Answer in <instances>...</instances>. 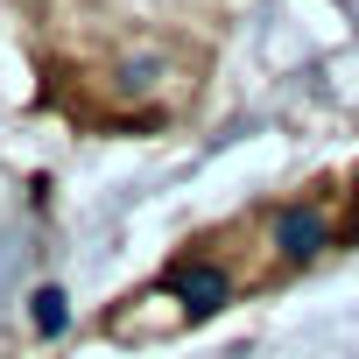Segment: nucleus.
Here are the masks:
<instances>
[{
    "label": "nucleus",
    "mask_w": 359,
    "mask_h": 359,
    "mask_svg": "<svg viewBox=\"0 0 359 359\" xmlns=\"http://www.w3.org/2000/svg\"><path fill=\"white\" fill-rule=\"evenodd\" d=\"M275 247H282L289 261H317V254L331 247V233H324L317 212H282V219H275Z\"/></svg>",
    "instance_id": "f257e3e1"
},
{
    "label": "nucleus",
    "mask_w": 359,
    "mask_h": 359,
    "mask_svg": "<svg viewBox=\"0 0 359 359\" xmlns=\"http://www.w3.org/2000/svg\"><path fill=\"white\" fill-rule=\"evenodd\" d=\"M169 289L184 296L191 310H212V303H226V275H212V268H184V275H169Z\"/></svg>",
    "instance_id": "f03ea898"
}]
</instances>
